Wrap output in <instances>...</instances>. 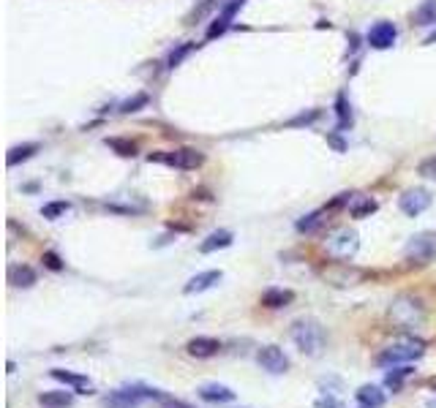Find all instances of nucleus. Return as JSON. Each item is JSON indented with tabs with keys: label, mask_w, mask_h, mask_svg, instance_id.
I'll use <instances>...</instances> for the list:
<instances>
[{
	"label": "nucleus",
	"mask_w": 436,
	"mask_h": 408,
	"mask_svg": "<svg viewBox=\"0 0 436 408\" xmlns=\"http://www.w3.org/2000/svg\"><path fill=\"white\" fill-rule=\"evenodd\" d=\"M150 161H164L175 169H197L202 167V152L199 150H191V147H180L175 152H167V155H150Z\"/></svg>",
	"instance_id": "8"
},
{
	"label": "nucleus",
	"mask_w": 436,
	"mask_h": 408,
	"mask_svg": "<svg viewBox=\"0 0 436 408\" xmlns=\"http://www.w3.org/2000/svg\"><path fill=\"white\" fill-rule=\"evenodd\" d=\"M161 408H194L191 403H186V400H177V397H164V403H161Z\"/></svg>",
	"instance_id": "36"
},
{
	"label": "nucleus",
	"mask_w": 436,
	"mask_h": 408,
	"mask_svg": "<svg viewBox=\"0 0 436 408\" xmlns=\"http://www.w3.org/2000/svg\"><path fill=\"white\" fill-rule=\"evenodd\" d=\"M327 142H330V145H333V147H336L338 152H343V142L338 139V136H327Z\"/></svg>",
	"instance_id": "39"
},
{
	"label": "nucleus",
	"mask_w": 436,
	"mask_h": 408,
	"mask_svg": "<svg viewBox=\"0 0 436 408\" xmlns=\"http://www.w3.org/2000/svg\"><path fill=\"white\" fill-rule=\"evenodd\" d=\"M388 313L393 318V324H398L401 330H417V327L425 324V305L415 294H398L390 303Z\"/></svg>",
	"instance_id": "3"
},
{
	"label": "nucleus",
	"mask_w": 436,
	"mask_h": 408,
	"mask_svg": "<svg viewBox=\"0 0 436 408\" xmlns=\"http://www.w3.org/2000/svg\"><path fill=\"white\" fill-rule=\"evenodd\" d=\"M355 397H358L360 408H382L388 403V394L382 392L379 387H374V384H363L355 392Z\"/></svg>",
	"instance_id": "15"
},
{
	"label": "nucleus",
	"mask_w": 436,
	"mask_h": 408,
	"mask_svg": "<svg viewBox=\"0 0 436 408\" xmlns=\"http://www.w3.org/2000/svg\"><path fill=\"white\" fill-rule=\"evenodd\" d=\"M221 278H224V275H221V270L199 272V275H194L186 286H183V294H202V291H207V288L216 286Z\"/></svg>",
	"instance_id": "12"
},
{
	"label": "nucleus",
	"mask_w": 436,
	"mask_h": 408,
	"mask_svg": "<svg viewBox=\"0 0 436 408\" xmlns=\"http://www.w3.org/2000/svg\"><path fill=\"white\" fill-rule=\"evenodd\" d=\"M147 101H150V98H147V93H137L134 98H128V101H123V104H120V112H123V115L140 112L142 106H147Z\"/></svg>",
	"instance_id": "28"
},
{
	"label": "nucleus",
	"mask_w": 436,
	"mask_h": 408,
	"mask_svg": "<svg viewBox=\"0 0 436 408\" xmlns=\"http://www.w3.org/2000/svg\"><path fill=\"white\" fill-rule=\"evenodd\" d=\"M395 38H398V31H395L393 22H376L374 28L368 31V44L374 49H390L395 44Z\"/></svg>",
	"instance_id": "10"
},
{
	"label": "nucleus",
	"mask_w": 436,
	"mask_h": 408,
	"mask_svg": "<svg viewBox=\"0 0 436 408\" xmlns=\"http://www.w3.org/2000/svg\"><path fill=\"white\" fill-rule=\"evenodd\" d=\"M313 117H316V112H308V115H300V117H295V120H292V125H297V122H311Z\"/></svg>",
	"instance_id": "38"
},
{
	"label": "nucleus",
	"mask_w": 436,
	"mask_h": 408,
	"mask_svg": "<svg viewBox=\"0 0 436 408\" xmlns=\"http://www.w3.org/2000/svg\"><path fill=\"white\" fill-rule=\"evenodd\" d=\"M9 283L14 288H31L36 283V270L28 264H14L9 267Z\"/></svg>",
	"instance_id": "19"
},
{
	"label": "nucleus",
	"mask_w": 436,
	"mask_h": 408,
	"mask_svg": "<svg viewBox=\"0 0 436 408\" xmlns=\"http://www.w3.org/2000/svg\"><path fill=\"white\" fill-rule=\"evenodd\" d=\"M44 264H47V267H49L52 272H61V270H63L61 256H58V253H52V251H47V253H44Z\"/></svg>",
	"instance_id": "35"
},
{
	"label": "nucleus",
	"mask_w": 436,
	"mask_h": 408,
	"mask_svg": "<svg viewBox=\"0 0 436 408\" xmlns=\"http://www.w3.org/2000/svg\"><path fill=\"white\" fill-rule=\"evenodd\" d=\"M425 408H436V397H431V400L425 403Z\"/></svg>",
	"instance_id": "40"
},
{
	"label": "nucleus",
	"mask_w": 436,
	"mask_h": 408,
	"mask_svg": "<svg viewBox=\"0 0 436 408\" xmlns=\"http://www.w3.org/2000/svg\"><path fill=\"white\" fill-rule=\"evenodd\" d=\"M49 376L55 378V381H61V384H66V387H71L74 392H90V389H93V384L88 381V376H79V373L63 370V367H55V370H49Z\"/></svg>",
	"instance_id": "14"
},
{
	"label": "nucleus",
	"mask_w": 436,
	"mask_h": 408,
	"mask_svg": "<svg viewBox=\"0 0 436 408\" xmlns=\"http://www.w3.org/2000/svg\"><path fill=\"white\" fill-rule=\"evenodd\" d=\"M404 256L412 264H431L436 258V231H417L415 237H409Z\"/></svg>",
	"instance_id": "6"
},
{
	"label": "nucleus",
	"mask_w": 436,
	"mask_h": 408,
	"mask_svg": "<svg viewBox=\"0 0 436 408\" xmlns=\"http://www.w3.org/2000/svg\"><path fill=\"white\" fill-rule=\"evenodd\" d=\"M292 340L295 346L306 354V357H322L325 354V346H327V335H325V327L316 321V318L306 316V318H297L292 324Z\"/></svg>",
	"instance_id": "1"
},
{
	"label": "nucleus",
	"mask_w": 436,
	"mask_h": 408,
	"mask_svg": "<svg viewBox=\"0 0 436 408\" xmlns=\"http://www.w3.org/2000/svg\"><path fill=\"white\" fill-rule=\"evenodd\" d=\"M425 354V343L415 335H404L398 340H393L390 346H385L379 354H376V365L379 367H395V365H406L420 360Z\"/></svg>",
	"instance_id": "2"
},
{
	"label": "nucleus",
	"mask_w": 436,
	"mask_h": 408,
	"mask_svg": "<svg viewBox=\"0 0 436 408\" xmlns=\"http://www.w3.org/2000/svg\"><path fill=\"white\" fill-rule=\"evenodd\" d=\"M415 25H436V0H425L420 9L415 11Z\"/></svg>",
	"instance_id": "24"
},
{
	"label": "nucleus",
	"mask_w": 436,
	"mask_h": 408,
	"mask_svg": "<svg viewBox=\"0 0 436 408\" xmlns=\"http://www.w3.org/2000/svg\"><path fill=\"white\" fill-rule=\"evenodd\" d=\"M199 397L207 403H232L237 394L224 384H204V387H199Z\"/></svg>",
	"instance_id": "18"
},
{
	"label": "nucleus",
	"mask_w": 436,
	"mask_h": 408,
	"mask_svg": "<svg viewBox=\"0 0 436 408\" xmlns=\"http://www.w3.org/2000/svg\"><path fill=\"white\" fill-rule=\"evenodd\" d=\"M313 408H341V403H338V397L336 394H322V397H316L313 400Z\"/></svg>",
	"instance_id": "32"
},
{
	"label": "nucleus",
	"mask_w": 436,
	"mask_h": 408,
	"mask_svg": "<svg viewBox=\"0 0 436 408\" xmlns=\"http://www.w3.org/2000/svg\"><path fill=\"white\" fill-rule=\"evenodd\" d=\"M107 147L118 152V155H134V142H128V139H107Z\"/></svg>",
	"instance_id": "30"
},
{
	"label": "nucleus",
	"mask_w": 436,
	"mask_h": 408,
	"mask_svg": "<svg viewBox=\"0 0 436 408\" xmlns=\"http://www.w3.org/2000/svg\"><path fill=\"white\" fill-rule=\"evenodd\" d=\"M325 278L330 281V283H336V286H352L355 281H360V272L346 270V267H343L341 272H336V270L325 272Z\"/></svg>",
	"instance_id": "25"
},
{
	"label": "nucleus",
	"mask_w": 436,
	"mask_h": 408,
	"mask_svg": "<svg viewBox=\"0 0 436 408\" xmlns=\"http://www.w3.org/2000/svg\"><path fill=\"white\" fill-rule=\"evenodd\" d=\"M188 49H191V44H186V46H180V49H177V52H172L170 55V66L172 68H175V66H177V63L183 61V58H186V52Z\"/></svg>",
	"instance_id": "37"
},
{
	"label": "nucleus",
	"mask_w": 436,
	"mask_h": 408,
	"mask_svg": "<svg viewBox=\"0 0 436 408\" xmlns=\"http://www.w3.org/2000/svg\"><path fill=\"white\" fill-rule=\"evenodd\" d=\"M243 6V0H232L229 6H224V11L213 19V25L207 28V38H216V36H221V33L227 31L229 28V22H232V16H234V11Z\"/></svg>",
	"instance_id": "16"
},
{
	"label": "nucleus",
	"mask_w": 436,
	"mask_h": 408,
	"mask_svg": "<svg viewBox=\"0 0 436 408\" xmlns=\"http://www.w3.org/2000/svg\"><path fill=\"white\" fill-rule=\"evenodd\" d=\"M412 376V367H393V373H388V378H385V384H388L390 389H401V384H404V378Z\"/></svg>",
	"instance_id": "26"
},
{
	"label": "nucleus",
	"mask_w": 436,
	"mask_h": 408,
	"mask_svg": "<svg viewBox=\"0 0 436 408\" xmlns=\"http://www.w3.org/2000/svg\"><path fill=\"white\" fill-rule=\"evenodd\" d=\"M322 215H325V212H322V210L308 212V215H303V218L297 221L295 229H297V231H300V234H311V231H316V229L322 226V221H325Z\"/></svg>",
	"instance_id": "23"
},
{
	"label": "nucleus",
	"mask_w": 436,
	"mask_h": 408,
	"mask_svg": "<svg viewBox=\"0 0 436 408\" xmlns=\"http://www.w3.org/2000/svg\"><path fill=\"white\" fill-rule=\"evenodd\" d=\"M325 248L333 258L349 261V258H355V253L360 251V234L355 229H338V231H333V234L325 240Z\"/></svg>",
	"instance_id": "5"
},
{
	"label": "nucleus",
	"mask_w": 436,
	"mask_h": 408,
	"mask_svg": "<svg viewBox=\"0 0 436 408\" xmlns=\"http://www.w3.org/2000/svg\"><path fill=\"white\" fill-rule=\"evenodd\" d=\"M68 210H71V204H68V202H49V204H44L41 215H44V218H49V221H55V218L66 215Z\"/></svg>",
	"instance_id": "27"
},
{
	"label": "nucleus",
	"mask_w": 436,
	"mask_h": 408,
	"mask_svg": "<svg viewBox=\"0 0 436 408\" xmlns=\"http://www.w3.org/2000/svg\"><path fill=\"white\" fill-rule=\"evenodd\" d=\"M234 240V234L229 229H218V231H210L202 242H199V253H216V251H224L229 248Z\"/></svg>",
	"instance_id": "13"
},
{
	"label": "nucleus",
	"mask_w": 436,
	"mask_h": 408,
	"mask_svg": "<svg viewBox=\"0 0 436 408\" xmlns=\"http://www.w3.org/2000/svg\"><path fill=\"white\" fill-rule=\"evenodd\" d=\"M38 406L41 408H71L74 406V394L66 389H49L38 394Z\"/></svg>",
	"instance_id": "17"
},
{
	"label": "nucleus",
	"mask_w": 436,
	"mask_h": 408,
	"mask_svg": "<svg viewBox=\"0 0 436 408\" xmlns=\"http://www.w3.org/2000/svg\"><path fill=\"white\" fill-rule=\"evenodd\" d=\"M145 397H153L158 403H164L167 394L158 392V389H145V387H123V389H115L101 400V408H140L145 403Z\"/></svg>",
	"instance_id": "4"
},
{
	"label": "nucleus",
	"mask_w": 436,
	"mask_h": 408,
	"mask_svg": "<svg viewBox=\"0 0 436 408\" xmlns=\"http://www.w3.org/2000/svg\"><path fill=\"white\" fill-rule=\"evenodd\" d=\"M213 6H216V0H204V3H202V6H199V9H194V11H191V16H188V22L194 25V22H197V19H202V16L207 14V11L213 9Z\"/></svg>",
	"instance_id": "33"
},
{
	"label": "nucleus",
	"mask_w": 436,
	"mask_h": 408,
	"mask_svg": "<svg viewBox=\"0 0 436 408\" xmlns=\"http://www.w3.org/2000/svg\"><path fill=\"white\" fill-rule=\"evenodd\" d=\"M431 194L425 191V188H409V191H404L401 194V199H398V207H401V212L404 215H409V218H417V215H422V212L431 207Z\"/></svg>",
	"instance_id": "7"
},
{
	"label": "nucleus",
	"mask_w": 436,
	"mask_h": 408,
	"mask_svg": "<svg viewBox=\"0 0 436 408\" xmlns=\"http://www.w3.org/2000/svg\"><path fill=\"white\" fill-rule=\"evenodd\" d=\"M349 120H352V112H349V106H346V98H343V95H338V122H341V125H346Z\"/></svg>",
	"instance_id": "34"
},
{
	"label": "nucleus",
	"mask_w": 436,
	"mask_h": 408,
	"mask_svg": "<svg viewBox=\"0 0 436 408\" xmlns=\"http://www.w3.org/2000/svg\"><path fill=\"white\" fill-rule=\"evenodd\" d=\"M107 210L123 212V215H137V212L147 210V202H145V199H137V197L131 199V202H120V197H115L107 202Z\"/></svg>",
	"instance_id": "21"
},
{
	"label": "nucleus",
	"mask_w": 436,
	"mask_h": 408,
	"mask_svg": "<svg viewBox=\"0 0 436 408\" xmlns=\"http://www.w3.org/2000/svg\"><path fill=\"white\" fill-rule=\"evenodd\" d=\"M376 212V202L368 197H360V204H352V215L355 218H365V215H371Z\"/></svg>",
	"instance_id": "29"
},
{
	"label": "nucleus",
	"mask_w": 436,
	"mask_h": 408,
	"mask_svg": "<svg viewBox=\"0 0 436 408\" xmlns=\"http://www.w3.org/2000/svg\"><path fill=\"white\" fill-rule=\"evenodd\" d=\"M36 152H38V145H36V142L16 145V147H11V150H9V155H6V164H9V167H16L19 161H28V158H33Z\"/></svg>",
	"instance_id": "22"
},
{
	"label": "nucleus",
	"mask_w": 436,
	"mask_h": 408,
	"mask_svg": "<svg viewBox=\"0 0 436 408\" xmlns=\"http://www.w3.org/2000/svg\"><path fill=\"white\" fill-rule=\"evenodd\" d=\"M292 300H295V291H289V288H267L265 294H262V305L270 308V310L286 308Z\"/></svg>",
	"instance_id": "20"
},
{
	"label": "nucleus",
	"mask_w": 436,
	"mask_h": 408,
	"mask_svg": "<svg viewBox=\"0 0 436 408\" xmlns=\"http://www.w3.org/2000/svg\"><path fill=\"white\" fill-rule=\"evenodd\" d=\"M417 172H420L422 177H428V180H436V155L434 158H425L420 167H417Z\"/></svg>",
	"instance_id": "31"
},
{
	"label": "nucleus",
	"mask_w": 436,
	"mask_h": 408,
	"mask_svg": "<svg viewBox=\"0 0 436 408\" xmlns=\"http://www.w3.org/2000/svg\"><path fill=\"white\" fill-rule=\"evenodd\" d=\"M256 362L262 365V370L276 373V376L289 370V357H286L284 348H279V346H262L259 348V354H256Z\"/></svg>",
	"instance_id": "9"
},
{
	"label": "nucleus",
	"mask_w": 436,
	"mask_h": 408,
	"mask_svg": "<svg viewBox=\"0 0 436 408\" xmlns=\"http://www.w3.org/2000/svg\"><path fill=\"white\" fill-rule=\"evenodd\" d=\"M186 351H188V357L210 360V357H216L218 351H221V343H218L216 338H194V340H188L186 343Z\"/></svg>",
	"instance_id": "11"
}]
</instances>
